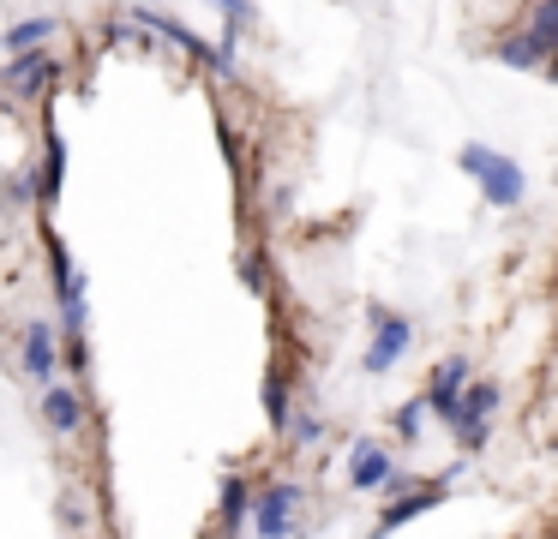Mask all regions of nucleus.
<instances>
[{
    "label": "nucleus",
    "mask_w": 558,
    "mask_h": 539,
    "mask_svg": "<svg viewBox=\"0 0 558 539\" xmlns=\"http://www.w3.org/2000/svg\"><path fill=\"white\" fill-rule=\"evenodd\" d=\"M462 174H474V186H481V198L493 204V210H510V204H522V192H529V180H522V168L510 162V156L486 150V144H462Z\"/></svg>",
    "instance_id": "1"
},
{
    "label": "nucleus",
    "mask_w": 558,
    "mask_h": 539,
    "mask_svg": "<svg viewBox=\"0 0 558 539\" xmlns=\"http://www.w3.org/2000/svg\"><path fill=\"white\" fill-rule=\"evenodd\" d=\"M294 510H301V486L294 479H277L253 498V527L258 539H289L294 534Z\"/></svg>",
    "instance_id": "2"
},
{
    "label": "nucleus",
    "mask_w": 558,
    "mask_h": 539,
    "mask_svg": "<svg viewBox=\"0 0 558 539\" xmlns=\"http://www.w3.org/2000/svg\"><path fill=\"white\" fill-rule=\"evenodd\" d=\"M409 342H414V323H409V318H397V311H373V347H366V371H373V378H385V371L397 366L402 354H409Z\"/></svg>",
    "instance_id": "3"
},
{
    "label": "nucleus",
    "mask_w": 558,
    "mask_h": 539,
    "mask_svg": "<svg viewBox=\"0 0 558 539\" xmlns=\"http://www.w3.org/2000/svg\"><path fill=\"white\" fill-rule=\"evenodd\" d=\"M493 414H498V383H469L462 414H457V426H450L462 450H481V443L493 438Z\"/></svg>",
    "instance_id": "4"
},
{
    "label": "nucleus",
    "mask_w": 558,
    "mask_h": 539,
    "mask_svg": "<svg viewBox=\"0 0 558 539\" xmlns=\"http://www.w3.org/2000/svg\"><path fill=\"white\" fill-rule=\"evenodd\" d=\"M469 378H474V366L469 359H445V366L433 371V390H426V407H433L445 426H457V414H462V395H469Z\"/></svg>",
    "instance_id": "5"
},
{
    "label": "nucleus",
    "mask_w": 558,
    "mask_h": 539,
    "mask_svg": "<svg viewBox=\"0 0 558 539\" xmlns=\"http://www.w3.org/2000/svg\"><path fill=\"white\" fill-rule=\"evenodd\" d=\"M390 479H397V455L385 450V443H361L349 462V486L354 491H385Z\"/></svg>",
    "instance_id": "6"
},
{
    "label": "nucleus",
    "mask_w": 558,
    "mask_h": 539,
    "mask_svg": "<svg viewBox=\"0 0 558 539\" xmlns=\"http://www.w3.org/2000/svg\"><path fill=\"white\" fill-rule=\"evenodd\" d=\"M522 42L541 60H558V0H534L529 24H522Z\"/></svg>",
    "instance_id": "7"
},
{
    "label": "nucleus",
    "mask_w": 558,
    "mask_h": 539,
    "mask_svg": "<svg viewBox=\"0 0 558 539\" xmlns=\"http://www.w3.org/2000/svg\"><path fill=\"white\" fill-rule=\"evenodd\" d=\"M54 366H61V359H54V323H49V318H37V323L25 330V371L49 383V378H54Z\"/></svg>",
    "instance_id": "8"
},
{
    "label": "nucleus",
    "mask_w": 558,
    "mask_h": 539,
    "mask_svg": "<svg viewBox=\"0 0 558 539\" xmlns=\"http://www.w3.org/2000/svg\"><path fill=\"white\" fill-rule=\"evenodd\" d=\"M438 498H445V486H421V491H409V498H390V510L378 515V534H397L402 522H414V515L438 510Z\"/></svg>",
    "instance_id": "9"
},
{
    "label": "nucleus",
    "mask_w": 558,
    "mask_h": 539,
    "mask_svg": "<svg viewBox=\"0 0 558 539\" xmlns=\"http://www.w3.org/2000/svg\"><path fill=\"white\" fill-rule=\"evenodd\" d=\"M49 78H54V60L43 54V48L37 54H13V66H7V84H13L19 96H37Z\"/></svg>",
    "instance_id": "10"
},
{
    "label": "nucleus",
    "mask_w": 558,
    "mask_h": 539,
    "mask_svg": "<svg viewBox=\"0 0 558 539\" xmlns=\"http://www.w3.org/2000/svg\"><path fill=\"white\" fill-rule=\"evenodd\" d=\"M145 24H150V30H162V36H169V42H181V48H186V54H193V60H217V66H229V60H222V48H210L205 36H193V30H186V24L162 19V12H145Z\"/></svg>",
    "instance_id": "11"
},
{
    "label": "nucleus",
    "mask_w": 558,
    "mask_h": 539,
    "mask_svg": "<svg viewBox=\"0 0 558 539\" xmlns=\"http://www.w3.org/2000/svg\"><path fill=\"white\" fill-rule=\"evenodd\" d=\"M43 419H49L54 431H78L85 426V402H78V390H61V383H54V390L43 395Z\"/></svg>",
    "instance_id": "12"
},
{
    "label": "nucleus",
    "mask_w": 558,
    "mask_h": 539,
    "mask_svg": "<svg viewBox=\"0 0 558 539\" xmlns=\"http://www.w3.org/2000/svg\"><path fill=\"white\" fill-rule=\"evenodd\" d=\"M246 515H253V491H246V479H222V527H246Z\"/></svg>",
    "instance_id": "13"
},
{
    "label": "nucleus",
    "mask_w": 558,
    "mask_h": 539,
    "mask_svg": "<svg viewBox=\"0 0 558 539\" xmlns=\"http://www.w3.org/2000/svg\"><path fill=\"white\" fill-rule=\"evenodd\" d=\"M49 36H54V19H19L13 30H7V48H13V54H37Z\"/></svg>",
    "instance_id": "14"
},
{
    "label": "nucleus",
    "mask_w": 558,
    "mask_h": 539,
    "mask_svg": "<svg viewBox=\"0 0 558 539\" xmlns=\"http://www.w3.org/2000/svg\"><path fill=\"white\" fill-rule=\"evenodd\" d=\"M61 180H66V144H61V132H49V156H43L37 192H43V198H54V192H61Z\"/></svg>",
    "instance_id": "15"
},
{
    "label": "nucleus",
    "mask_w": 558,
    "mask_h": 539,
    "mask_svg": "<svg viewBox=\"0 0 558 539\" xmlns=\"http://www.w3.org/2000/svg\"><path fill=\"white\" fill-rule=\"evenodd\" d=\"M265 419H270V426H289V378H282V371H270V378H265Z\"/></svg>",
    "instance_id": "16"
},
{
    "label": "nucleus",
    "mask_w": 558,
    "mask_h": 539,
    "mask_svg": "<svg viewBox=\"0 0 558 539\" xmlns=\"http://www.w3.org/2000/svg\"><path fill=\"white\" fill-rule=\"evenodd\" d=\"M426 414H433V407H426V395H421V402H402L397 414H390V419H397V438L414 443V438H421V419H426Z\"/></svg>",
    "instance_id": "17"
},
{
    "label": "nucleus",
    "mask_w": 558,
    "mask_h": 539,
    "mask_svg": "<svg viewBox=\"0 0 558 539\" xmlns=\"http://www.w3.org/2000/svg\"><path fill=\"white\" fill-rule=\"evenodd\" d=\"M498 54H505L510 66H541V54H534V48L522 42V30H517V36H505V48H498Z\"/></svg>",
    "instance_id": "18"
},
{
    "label": "nucleus",
    "mask_w": 558,
    "mask_h": 539,
    "mask_svg": "<svg viewBox=\"0 0 558 539\" xmlns=\"http://www.w3.org/2000/svg\"><path fill=\"white\" fill-rule=\"evenodd\" d=\"M241 282L253 287V294H265V282H270V275H265V258H258V252H253V258L241 264Z\"/></svg>",
    "instance_id": "19"
},
{
    "label": "nucleus",
    "mask_w": 558,
    "mask_h": 539,
    "mask_svg": "<svg viewBox=\"0 0 558 539\" xmlns=\"http://www.w3.org/2000/svg\"><path fill=\"white\" fill-rule=\"evenodd\" d=\"M222 12H229V24H241V19H253V0H217Z\"/></svg>",
    "instance_id": "20"
},
{
    "label": "nucleus",
    "mask_w": 558,
    "mask_h": 539,
    "mask_svg": "<svg viewBox=\"0 0 558 539\" xmlns=\"http://www.w3.org/2000/svg\"><path fill=\"white\" fill-rule=\"evenodd\" d=\"M318 431H325L318 419H301V426H294V438H301V443H318Z\"/></svg>",
    "instance_id": "21"
},
{
    "label": "nucleus",
    "mask_w": 558,
    "mask_h": 539,
    "mask_svg": "<svg viewBox=\"0 0 558 539\" xmlns=\"http://www.w3.org/2000/svg\"><path fill=\"white\" fill-rule=\"evenodd\" d=\"M546 78H553V84H558V60H546Z\"/></svg>",
    "instance_id": "22"
}]
</instances>
